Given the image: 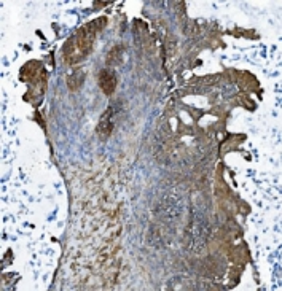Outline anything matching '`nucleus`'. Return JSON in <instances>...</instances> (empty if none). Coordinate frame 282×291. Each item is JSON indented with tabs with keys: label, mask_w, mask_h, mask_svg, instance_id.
I'll return each mask as SVG.
<instances>
[{
	"label": "nucleus",
	"mask_w": 282,
	"mask_h": 291,
	"mask_svg": "<svg viewBox=\"0 0 282 291\" xmlns=\"http://www.w3.org/2000/svg\"><path fill=\"white\" fill-rule=\"evenodd\" d=\"M99 81H100V87H102V91L105 94H112L113 89L117 87V80L112 72H107V70L102 72L99 77Z\"/></svg>",
	"instance_id": "obj_1"
}]
</instances>
